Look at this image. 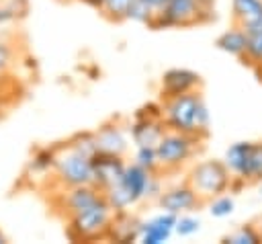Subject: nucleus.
<instances>
[{
    "label": "nucleus",
    "mask_w": 262,
    "mask_h": 244,
    "mask_svg": "<svg viewBox=\"0 0 262 244\" xmlns=\"http://www.w3.org/2000/svg\"><path fill=\"white\" fill-rule=\"evenodd\" d=\"M164 187L166 185L162 172L147 170L131 160L127 162L121 180L108 187L106 191H102V197L111 205V209L119 213V211H131V207L139 203L156 201Z\"/></svg>",
    "instance_id": "f257e3e1"
},
{
    "label": "nucleus",
    "mask_w": 262,
    "mask_h": 244,
    "mask_svg": "<svg viewBox=\"0 0 262 244\" xmlns=\"http://www.w3.org/2000/svg\"><path fill=\"white\" fill-rule=\"evenodd\" d=\"M162 119L168 129L182 131L188 135H196L201 139H207L211 133V113L203 98L201 90L160 98Z\"/></svg>",
    "instance_id": "f03ea898"
},
{
    "label": "nucleus",
    "mask_w": 262,
    "mask_h": 244,
    "mask_svg": "<svg viewBox=\"0 0 262 244\" xmlns=\"http://www.w3.org/2000/svg\"><path fill=\"white\" fill-rule=\"evenodd\" d=\"M205 141L207 139H201L196 135L166 129V133L156 146L160 172L164 176H170L180 170H186L196 160V156H201V152L205 150Z\"/></svg>",
    "instance_id": "7ed1b4c3"
},
{
    "label": "nucleus",
    "mask_w": 262,
    "mask_h": 244,
    "mask_svg": "<svg viewBox=\"0 0 262 244\" xmlns=\"http://www.w3.org/2000/svg\"><path fill=\"white\" fill-rule=\"evenodd\" d=\"M221 160L225 162V166L233 176L231 193L262 182V141H254V139L233 141L225 150Z\"/></svg>",
    "instance_id": "20e7f679"
},
{
    "label": "nucleus",
    "mask_w": 262,
    "mask_h": 244,
    "mask_svg": "<svg viewBox=\"0 0 262 244\" xmlns=\"http://www.w3.org/2000/svg\"><path fill=\"white\" fill-rule=\"evenodd\" d=\"M49 191L92 185V158L76 150L68 139L55 146V164L47 180Z\"/></svg>",
    "instance_id": "39448f33"
},
{
    "label": "nucleus",
    "mask_w": 262,
    "mask_h": 244,
    "mask_svg": "<svg viewBox=\"0 0 262 244\" xmlns=\"http://www.w3.org/2000/svg\"><path fill=\"white\" fill-rule=\"evenodd\" d=\"M113 219H115V211L102 197L96 203L88 205L86 209H82L66 219V236L72 242L108 240Z\"/></svg>",
    "instance_id": "423d86ee"
},
{
    "label": "nucleus",
    "mask_w": 262,
    "mask_h": 244,
    "mask_svg": "<svg viewBox=\"0 0 262 244\" xmlns=\"http://www.w3.org/2000/svg\"><path fill=\"white\" fill-rule=\"evenodd\" d=\"M184 180L192 187L199 199L207 203L209 199L221 193H227V191L231 193L233 176L221 158H203L199 162H192L186 168Z\"/></svg>",
    "instance_id": "0eeeda50"
},
{
    "label": "nucleus",
    "mask_w": 262,
    "mask_h": 244,
    "mask_svg": "<svg viewBox=\"0 0 262 244\" xmlns=\"http://www.w3.org/2000/svg\"><path fill=\"white\" fill-rule=\"evenodd\" d=\"M215 21V14L207 12L196 0H168V4L154 16L147 29H188Z\"/></svg>",
    "instance_id": "6e6552de"
},
{
    "label": "nucleus",
    "mask_w": 262,
    "mask_h": 244,
    "mask_svg": "<svg viewBox=\"0 0 262 244\" xmlns=\"http://www.w3.org/2000/svg\"><path fill=\"white\" fill-rule=\"evenodd\" d=\"M129 129V137L133 141V146H158V141L162 139V135L166 133V123L162 119V109L160 103L158 105H145L141 107L133 119L127 123Z\"/></svg>",
    "instance_id": "1a4fd4ad"
},
{
    "label": "nucleus",
    "mask_w": 262,
    "mask_h": 244,
    "mask_svg": "<svg viewBox=\"0 0 262 244\" xmlns=\"http://www.w3.org/2000/svg\"><path fill=\"white\" fill-rule=\"evenodd\" d=\"M102 199V193L94 185H78V187H63L53 189L49 193V203L57 215L68 219L70 215L86 209L88 205Z\"/></svg>",
    "instance_id": "9d476101"
},
{
    "label": "nucleus",
    "mask_w": 262,
    "mask_h": 244,
    "mask_svg": "<svg viewBox=\"0 0 262 244\" xmlns=\"http://www.w3.org/2000/svg\"><path fill=\"white\" fill-rule=\"evenodd\" d=\"M154 203H156L162 211H170V213H174V215L188 213V211H196V209H201V207L205 205L186 180L164 187L162 193L158 195V199H156Z\"/></svg>",
    "instance_id": "9b49d317"
},
{
    "label": "nucleus",
    "mask_w": 262,
    "mask_h": 244,
    "mask_svg": "<svg viewBox=\"0 0 262 244\" xmlns=\"http://www.w3.org/2000/svg\"><path fill=\"white\" fill-rule=\"evenodd\" d=\"M203 88V78L190 68H168L160 78V98L180 96Z\"/></svg>",
    "instance_id": "f8f14e48"
},
{
    "label": "nucleus",
    "mask_w": 262,
    "mask_h": 244,
    "mask_svg": "<svg viewBox=\"0 0 262 244\" xmlns=\"http://www.w3.org/2000/svg\"><path fill=\"white\" fill-rule=\"evenodd\" d=\"M94 137H96L98 152L119 154V156H127V152H129V141H131L129 129L119 119H111V121H104L102 125H98L94 129Z\"/></svg>",
    "instance_id": "ddd939ff"
},
{
    "label": "nucleus",
    "mask_w": 262,
    "mask_h": 244,
    "mask_svg": "<svg viewBox=\"0 0 262 244\" xmlns=\"http://www.w3.org/2000/svg\"><path fill=\"white\" fill-rule=\"evenodd\" d=\"M127 160L125 156L119 154H104L98 152L92 158V185L102 193L108 187H113L115 182L121 180L123 172H125Z\"/></svg>",
    "instance_id": "4468645a"
},
{
    "label": "nucleus",
    "mask_w": 262,
    "mask_h": 244,
    "mask_svg": "<svg viewBox=\"0 0 262 244\" xmlns=\"http://www.w3.org/2000/svg\"><path fill=\"white\" fill-rule=\"evenodd\" d=\"M176 215L170 211H160L149 219H141L139 226V240L141 244H166L174 236Z\"/></svg>",
    "instance_id": "2eb2a0df"
},
{
    "label": "nucleus",
    "mask_w": 262,
    "mask_h": 244,
    "mask_svg": "<svg viewBox=\"0 0 262 244\" xmlns=\"http://www.w3.org/2000/svg\"><path fill=\"white\" fill-rule=\"evenodd\" d=\"M215 47H217L219 51H223V53H227V55H233V57H237L239 62H244V57H246V47H248V35H246V31H244L242 27H237V25L231 23L229 29H225L223 33L217 35Z\"/></svg>",
    "instance_id": "dca6fc26"
},
{
    "label": "nucleus",
    "mask_w": 262,
    "mask_h": 244,
    "mask_svg": "<svg viewBox=\"0 0 262 244\" xmlns=\"http://www.w3.org/2000/svg\"><path fill=\"white\" fill-rule=\"evenodd\" d=\"M139 226H141V219H137L131 211H119V213H115L108 240H115V242H137L139 240Z\"/></svg>",
    "instance_id": "f3484780"
},
{
    "label": "nucleus",
    "mask_w": 262,
    "mask_h": 244,
    "mask_svg": "<svg viewBox=\"0 0 262 244\" xmlns=\"http://www.w3.org/2000/svg\"><path fill=\"white\" fill-rule=\"evenodd\" d=\"M53 164H55V146H41V148H35V152L31 154V160L27 164V174L33 178H43L45 182L49 180L51 176V170H53Z\"/></svg>",
    "instance_id": "a211bd4d"
},
{
    "label": "nucleus",
    "mask_w": 262,
    "mask_h": 244,
    "mask_svg": "<svg viewBox=\"0 0 262 244\" xmlns=\"http://www.w3.org/2000/svg\"><path fill=\"white\" fill-rule=\"evenodd\" d=\"M231 23L246 29L262 21V0H231Z\"/></svg>",
    "instance_id": "6ab92c4d"
},
{
    "label": "nucleus",
    "mask_w": 262,
    "mask_h": 244,
    "mask_svg": "<svg viewBox=\"0 0 262 244\" xmlns=\"http://www.w3.org/2000/svg\"><path fill=\"white\" fill-rule=\"evenodd\" d=\"M244 31L248 35V47H246V57L242 64H246L254 70L262 62V21L252 27H246Z\"/></svg>",
    "instance_id": "aec40b11"
},
{
    "label": "nucleus",
    "mask_w": 262,
    "mask_h": 244,
    "mask_svg": "<svg viewBox=\"0 0 262 244\" xmlns=\"http://www.w3.org/2000/svg\"><path fill=\"white\" fill-rule=\"evenodd\" d=\"M221 242L223 244H262V232L256 221H250V223H242L233 232L225 234L221 238Z\"/></svg>",
    "instance_id": "412c9836"
},
{
    "label": "nucleus",
    "mask_w": 262,
    "mask_h": 244,
    "mask_svg": "<svg viewBox=\"0 0 262 244\" xmlns=\"http://www.w3.org/2000/svg\"><path fill=\"white\" fill-rule=\"evenodd\" d=\"M135 0H104L98 14L108 23H125Z\"/></svg>",
    "instance_id": "4be33fe9"
},
{
    "label": "nucleus",
    "mask_w": 262,
    "mask_h": 244,
    "mask_svg": "<svg viewBox=\"0 0 262 244\" xmlns=\"http://www.w3.org/2000/svg\"><path fill=\"white\" fill-rule=\"evenodd\" d=\"M14 35L10 31L0 29V72L8 74L12 66L16 64V45H14Z\"/></svg>",
    "instance_id": "5701e85b"
},
{
    "label": "nucleus",
    "mask_w": 262,
    "mask_h": 244,
    "mask_svg": "<svg viewBox=\"0 0 262 244\" xmlns=\"http://www.w3.org/2000/svg\"><path fill=\"white\" fill-rule=\"evenodd\" d=\"M207 211L213 215V217H217V219H223V217H229L233 211H235V199H233V195L227 191V193H221V195H217V197H213V199H209L207 203Z\"/></svg>",
    "instance_id": "b1692460"
},
{
    "label": "nucleus",
    "mask_w": 262,
    "mask_h": 244,
    "mask_svg": "<svg viewBox=\"0 0 262 244\" xmlns=\"http://www.w3.org/2000/svg\"><path fill=\"white\" fill-rule=\"evenodd\" d=\"M133 162L147 168V170H154V172H160V162H158V150L156 146H135V152H133Z\"/></svg>",
    "instance_id": "393cba45"
},
{
    "label": "nucleus",
    "mask_w": 262,
    "mask_h": 244,
    "mask_svg": "<svg viewBox=\"0 0 262 244\" xmlns=\"http://www.w3.org/2000/svg\"><path fill=\"white\" fill-rule=\"evenodd\" d=\"M201 230V219L188 211V213H180L176 215V223H174V234L180 238H190Z\"/></svg>",
    "instance_id": "a878e982"
},
{
    "label": "nucleus",
    "mask_w": 262,
    "mask_h": 244,
    "mask_svg": "<svg viewBox=\"0 0 262 244\" xmlns=\"http://www.w3.org/2000/svg\"><path fill=\"white\" fill-rule=\"evenodd\" d=\"M16 21H20V16L16 14V10L10 8L6 2H2V4H0V29L12 25V23H16Z\"/></svg>",
    "instance_id": "bb28decb"
},
{
    "label": "nucleus",
    "mask_w": 262,
    "mask_h": 244,
    "mask_svg": "<svg viewBox=\"0 0 262 244\" xmlns=\"http://www.w3.org/2000/svg\"><path fill=\"white\" fill-rule=\"evenodd\" d=\"M141 2H143V4H147L156 14H158V12L168 4V0H141Z\"/></svg>",
    "instance_id": "cd10ccee"
},
{
    "label": "nucleus",
    "mask_w": 262,
    "mask_h": 244,
    "mask_svg": "<svg viewBox=\"0 0 262 244\" xmlns=\"http://www.w3.org/2000/svg\"><path fill=\"white\" fill-rule=\"evenodd\" d=\"M78 2H82L84 6H88V8H92V10H100V6L104 4V0H78Z\"/></svg>",
    "instance_id": "c85d7f7f"
},
{
    "label": "nucleus",
    "mask_w": 262,
    "mask_h": 244,
    "mask_svg": "<svg viewBox=\"0 0 262 244\" xmlns=\"http://www.w3.org/2000/svg\"><path fill=\"white\" fill-rule=\"evenodd\" d=\"M196 2H199V4H201L205 10H207V12L215 14V2H217V0H196Z\"/></svg>",
    "instance_id": "c756f323"
},
{
    "label": "nucleus",
    "mask_w": 262,
    "mask_h": 244,
    "mask_svg": "<svg viewBox=\"0 0 262 244\" xmlns=\"http://www.w3.org/2000/svg\"><path fill=\"white\" fill-rule=\"evenodd\" d=\"M8 84H10L8 74H2V72H0V96H2V98H4V94H2V92L6 90V86H8Z\"/></svg>",
    "instance_id": "7c9ffc66"
},
{
    "label": "nucleus",
    "mask_w": 262,
    "mask_h": 244,
    "mask_svg": "<svg viewBox=\"0 0 262 244\" xmlns=\"http://www.w3.org/2000/svg\"><path fill=\"white\" fill-rule=\"evenodd\" d=\"M254 72H256V76H258V80L262 82V62H260V64H258V66L254 68Z\"/></svg>",
    "instance_id": "2f4dec72"
},
{
    "label": "nucleus",
    "mask_w": 262,
    "mask_h": 244,
    "mask_svg": "<svg viewBox=\"0 0 262 244\" xmlns=\"http://www.w3.org/2000/svg\"><path fill=\"white\" fill-rule=\"evenodd\" d=\"M6 242H8V238H6V234L0 230V244H6Z\"/></svg>",
    "instance_id": "473e14b6"
},
{
    "label": "nucleus",
    "mask_w": 262,
    "mask_h": 244,
    "mask_svg": "<svg viewBox=\"0 0 262 244\" xmlns=\"http://www.w3.org/2000/svg\"><path fill=\"white\" fill-rule=\"evenodd\" d=\"M55 2H59V4H72V2H78V0H55Z\"/></svg>",
    "instance_id": "72a5a7b5"
},
{
    "label": "nucleus",
    "mask_w": 262,
    "mask_h": 244,
    "mask_svg": "<svg viewBox=\"0 0 262 244\" xmlns=\"http://www.w3.org/2000/svg\"><path fill=\"white\" fill-rule=\"evenodd\" d=\"M2 111H4V98L0 96V115H2Z\"/></svg>",
    "instance_id": "f704fd0d"
},
{
    "label": "nucleus",
    "mask_w": 262,
    "mask_h": 244,
    "mask_svg": "<svg viewBox=\"0 0 262 244\" xmlns=\"http://www.w3.org/2000/svg\"><path fill=\"white\" fill-rule=\"evenodd\" d=\"M256 223H258V228H260V232H262V215L258 217V221H256Z\"/></svg>",
    "instance_id": "c9c22d12"
}]
</instances>
